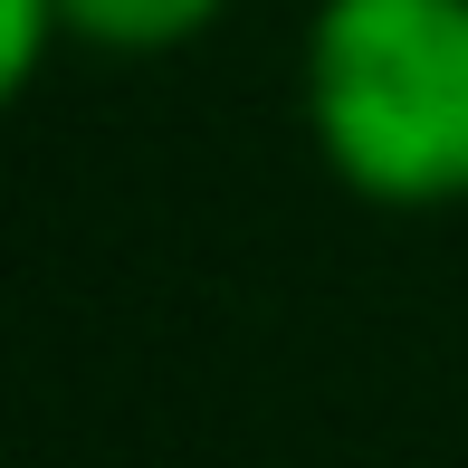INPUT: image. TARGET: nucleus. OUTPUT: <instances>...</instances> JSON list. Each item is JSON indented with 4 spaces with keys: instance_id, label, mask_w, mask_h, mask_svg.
<instances>
[{
    "instance_id": "nucleus-1",
    "label": "nucleus",
    "mask_w": 468,
    "mask_h": 468,
    "mask_svg": "<svg viewBox=\"0 0 468 468\" xmlns=\"http://www.w3.org/2000/svg\"><path fill=\"white\" fill-rule=\"evenodd\" d=\"M306 134L373 210L468 201V0H315Z\"/></svg>"
},
{
    "instance_id": "nucleus-2",
    "label": "nucleus",
    "mask_w": 468,
    "mask_h": 468,
    "mask_svg": "<svg viewBox=\"0 0 468 468\" xmlns=\"http://www.w3.org/2000/svg\"><path fill=\"white\" fill-rule=\"evenodd\" d=\"M229 0H58V29L96 58H173L201 29H220Z\"/></svg>"
},
{
    "instance_id": "nucleus-3",
    "label": "nucleus",
    "mask_w": 468,
    "mask_h": 468,
    "mask_svg": "<svg viewBox=\"0 0 468 468\" xmlns=\"http://www.w3.org/2000/svg\"><path fill=\"white\" fill-rule=\"evenodd\" d=\"M58 38H68L58 29V0H0V115L38 87V68H48Z\"/></svg>"
}]
</instances>
